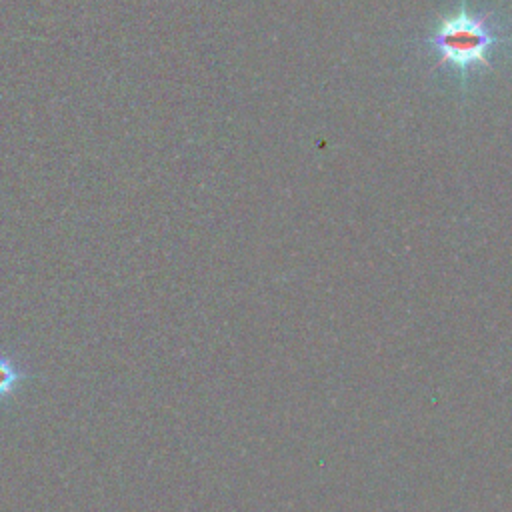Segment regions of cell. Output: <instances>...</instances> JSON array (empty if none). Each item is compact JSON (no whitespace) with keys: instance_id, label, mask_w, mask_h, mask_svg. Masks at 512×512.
I'll return each mask as SVG.
<instances>
[{"instance_id":"cell-1","label":"cell","mask_w":512,"mask_h":512,"mask_svg":"<svg viewBox=\"0 0 512 512\" xmlns=\"http://www.w3.org/2000/svg\"><path fill=\"white\" fill-rule=\"evenodd\" d=\"M490 18V12H470L466 0H462L458 12L440 20L436 30L424 40L440 56L436 66L450 64L458 68L462 80L478 66L490 68L488 52L492 46L502 42V36L494 32Z\"/></svg>"},{"instance_id":"cell-2","label":"cell","mask_w":512,"mask_h":512,"mask_svg":"<svg viewBox=\"0 0 512 512\" xmlns=\"http://www.w3.org/2000/svg\"><path fill=\"white\" fill-rule=\"evenodd\" d=\"M28 378H32V374L28 370H24L18 364V360L0 352V402L4 398L12 396L20 388V384Z\"/></svg>"}]
</instances>
